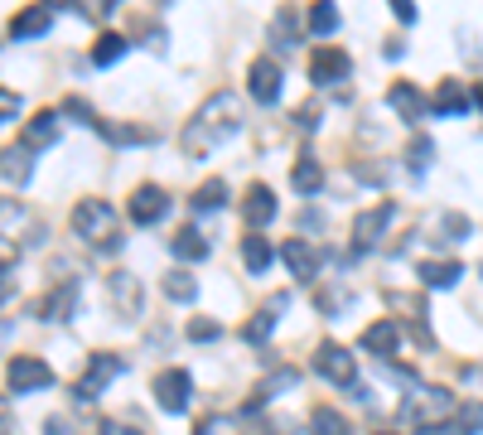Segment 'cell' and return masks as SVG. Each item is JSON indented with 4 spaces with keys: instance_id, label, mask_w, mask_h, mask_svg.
<instances>
[{
    "instance_id": "6da1fadb",
    "label": "cell",
    "mask_w": 483,
    "mask_h": 435,
    "mask_svg": "<svg viewBox=\"0 0 483 435\" xmlns=\"http://www.w3.org/2000/svg\"><path fill=\"white\" fill-rule=\"evenodd\" d=\"M237 97L232 92H213L204 107L194 111V121H189V131H184V150L189 156H208L218 140H227L237 131Z\"/></svg>"
},
{
    "instance_id": "7a4b0ae2",
    "label": "cell",
    "mask_w": 483,
    "mask_h": 435,
    "mask_svg": "<svg viewBox=\"0 0 483 435\" xmlns=\"http://www.w3.org/2000/svg\"><path fill=\"white\" fill-rule=\"evenodd\" d=\"M73 232L88 247H97V251H117L126 242V237H121V218H117V208H111L107 199H82L73 208Z\"/></svg>"
},
{
    "instance_id": "3957f363",
    "label": "cell",
    "mask_w": 483,
    "mask_h": 435,
    "mask_svg": "<svg viewBox=\"0 0 483 435\" xmlns=\"http://www.w3.org/2000/svg\"><path fill=\"white\" fill-rule=\"evenodd\" d=\"M44 387H53V373H49V363H44V358L15 354V358L5 363V392L24 397V392H44Z\"/></svg>"
},
{
    "instance_id": "277c9868",
    "label": "cell",
    "mask_w": 483,
    "mask_h": 435,
    "mask_svg": "<svg viewBox=\"0 0 483 435\" xmlns=\"http://www.w3.org/2000/svg\"><path fill=\"white\" fill-rule=\"evenodd\" d=\"M454 411V397L445 387H416L406 397V421H425V426H440Z\"/></svg>"
},
{
    "instance_id": "5b68a950",
    "label": "cell",
    "mask_w": 483,
    "mask_h": 435,
    "mask_svg": "<svg viewBox=\"0 0 483 435\" xmlns=\"http://www.w3.org/2000/svg\"><path fill=\"white\" fill-rule=\"evenodd\" d=\"M348 73H353V63H348L344 49H334V44L309 49V82H319V88H334V82H348Z\"/></svg>"
},
{
    "instance_id": "8992f818",
    "label": "cell",
    "mask_w": 483,
    "mask_h": 435,
    "mask_svg": "<svg viewBox=\"0 0 483 435\" xmlns=\"http://www.w3.org/2000/svg\"><path fill=\"white\" fill-rule=\"evenodd\" d=\"M189 392H194V377L184 373V368H165L160 377H155V402H160L169 416L189 411Z\"/></svg>"
},
{
    "instance_id": "52a82bcc",
    "label": "cell",
    "mask_w": 483,
    "mask_h": 435,
    "mask_svg": "<svg viewBox=\"0 0 483 435\" xmlns=\"http://www.w3.org/2000/svg\"><path fill=\"white\" fill-rule=\"evenodd\" d=\"M117 373H121V358H111V354H92L88 373H82L78 383H73V397H78V402H97V397H102V387H107Z\"/></svg>"
},
{
    "instance_id": "ba28073f",
    "label": "cell",
    "mask_w": 483,
    "mask_h": 435,
    "mask_svg": "<svg viewBox=\"0 0 483 435\" xmlns=\"http://www.w3.org/2000/svg\"><path fill=\"white\" fill-rule=\"evenodd\" d=\"M247 88H251V97H257L261 107H271L276 97H280V63L271 59V53L251 59V68H247Z\"/></svg>"
},
{
    "instance_id": "9c48e42d",
    "label": "cell",
    "mask_w": 483,
    "mask_h": 435,
    "mask_svg": "<svg viewBox=\"0 0 483 435\" xmlns=\"http://www.w3.org/2000/svg\"><path fill=\"white\" fill-rule=\"evenodd\" d=\"M315 373L329 377V383H338V387H353V383H358V377H353V354H348V348H338V344H319Z\"/></svg>"
},
{
    "instance_id": "30bf717a",
    "label": "cell",
    "mask_w": 483,
    "mask_h": 435,
    "mask_svg": "<svg viewBox=\"0 0 483 435\" xmlns=\"http://www.w3.org/2000/svg\"><path fill=\"white\" fill-rule=\"evenodd\" d=\"M169 213V194L160 184H140L131 194V222H140V228H155Z\"/></svg>"
},
{
    "instance_id": "8fae6325",
    "label": "cell",
    "mask_w": 483,
    "mask_h": 435,
    "mask_svg": "<svg viewBox=\"0 0 483 435\" xmlns=\"http://www.w3.org/2000/svg\"><path fill=\"white\" fill-rule=\"evenodd\" d=\"M387 222H392V203H373L367 213H358V218H353V247H358V251H373L377 237L387 232Z\"/></svg>"
},
{
    "instance_id": "7c38bea8",
    "label": "cell",
    "mask_w": 483,
    "mask_h": 435,
    "mask_svg": "<svg viewBox=\"0 0 483 435\" xmlns=\"http://www.w3.org/2000/svg\"><path fill=\"white\" fill-rule=\"evenodd\" d=\"M387 107H392L406 126L425 121V92L416 88V82H392V88H387Z\"/></svg>"
},
{
    "instance_id": "4fadbf2b",
    "label": "cell",
    "mask_w": 483,
    "mask_h": 435,
    "mask_svg": "<svg viewBox=\"0 0 483 435\" xmlns=\"http://www.w3.org/2000/svg\"><path fill=\"white\" fill-rule=\"evenodd\" d=\"M276 194H271V184H251L247 189V199H242V218H247V228L251 232H261L266 228V222H271L276 218Z\"/></svg>"
},
{
    "instance_id": "5bb4252c",
    "label": "cell",
    "mask_w": 483,
    "mask_h": 435,
    "mask_svg": "<svg viewBox=\"0 0 483 435\" xmlns=\"http://www.w3.org/2000/svg\"><path fill=\"white\" fill-rule=\"evenodd\" d=\"M107 296H111V305L121 310V319H140V280H136L131 271H111Z\"/></svg>"
},
{
    "instance_id": "9a60e30c",
    "label": "cell",
    "mask_w": 483,
    "mask_h": 435,
    "mask_svg": "<svg viewBox=\"0 0 483 435\" xmlns=\"http://www.w3.org/2000/svg\"><path fill=\"white\" fill-rule=\"evenodd\" d=\"M0 179H10V184H30L34 179V150L24 146V140L0 150Z\"/></svg>"
},
{
    "instance_id": "2e32d148",
    "label": "cell",
    "mask_w": 483,
    "mask_h": 435,
    "mask_svg": "<svg viewBox=\"0 0 483 435\" xmlns=\"http://www.w3.org/2000/svg\"><path fill=\"white\" fill-rule=\"evenodd\" d=\"M396 344H402V329H396L392 319H377V325H367V329H363V339H358L363 354H377L382 363L396 354Z\"/></svg>"
},
{
    "instance_id": "e0dca14e",
    "label": "cell",
    "mask_w": 483,
    "mask_h": 435,
    "mask_svg": "<svg viewBox=\"0 0 483 435\" xmlns=\"http://www.w3.org/2000/svg\"><path fill=\"white\" fill-rule=\"evenodd\" d=\"M280 257H286V266H290L295 280H315V276H319V251L309 247L305 237H290V242L280 247Z\"/></svg>"
},
{
    "instance_id": "ac0fdd59",
    "label": "cell",
    "mask_w": 483,
    "mask_h": 435,
    "mask_svg": "<svg viewBox=\"0 0 483 435\" xmlns=\"http://www.w3.org/2000/svg\"><path fill=\"white\" fill-rule=\"evenodd\" d=\"M271 261H276L271 237H261V232H247V237H242V266H247L251 276H266V271H271Z\"/></svg>"
},
{
    "instance_id": "d6986e66",
    "label": "cell",
    "mask_w": 483,
    "mask_h": 435,
    "mask_svg": "<svg viewBox=\"0 0 483 435\" xmlns=\"http://www.w3.org/2000/svg\"><path fill=\"white\" fill-rule=\"evenodd\" d=\"M49 24H53V10L30 5V10H20V15L10 20V39H39V34H49Z\"/></svg>"
},
{
    "instance_id": "ffe728a7",
    "label": "cell",
    "mask_w": 483,
    "mask_h": 435,
    "mask_svg": "<svg viewBox=\"0 0 483 435\" xmlns=\"http://www.w3.org/2000/svg\"><path fill=\"white\" fill-rule=\"evenodd\" d=\"M34 315H39V319H73V315H78V286L53 290L49 300H39V305H34Z\"/></svg>"
},
{
    "instance_id": "44dd1931",
    "label": "cell",
    "mask_w": 483,
    "mask_h": 435,
    "mask_svg": "<svg viewBox=\"0 0 483 435\" xmlns=\"http://www.w3.org/2000/svg\"><path fill=\"white\" fill-rule=\"evenodd\" d=\"M53 140H59V111H39V117L24 126V146L44 150V146H53Z\"/></svg>"
},
{
    "instance_id": "7402d4cb",
    "label": "cell",
    "mask_w": 483,
    "mask_h": 435,
    "mask_svg": "<svg viewBox=\"0 0 483 435\" xmlns=\"http://www.w3.org/2000/svg\"><path fill=\"white\" fill-rule=\"evenodd\" d=\"M459 276H464L459 261H421V286H431V290H445Z\"/></svg>"
},
{
    "instance_id": "603a6c76",
    "label": "cell",
    "mask_w": 483,
    "mask_h": 435,
    "mask_svg": "<svg viewBox=\"0 0 483 435\" xmlns=\"http://www.w3.org/2000/svg\"><path fill=\"white\" fill-rule=\"evenodd\" d=\"M169 251H175L179 261H204L208 257V242H204V232H198V228H179L175 242H169Z\"/></svg>"
},
{
    "instance_id": "cb8c5ba5",
    "label": "cell",
    "mask_w": 483,
    "mask_h": 435,
    "mask_svg": "<svg viewBox=\"0 0 483 435\" xmlns=\"http://www.w3.org/2000/svg\"><path fill=\"white\" fill-rule=\"evenodd\" d=\"M431 111H440V117H450V111H469L464 82H440V92L431 97Z\"/></svg>"
},
{
    "instance_id": "d4e9b609",
    "label": "cell",
    "mask_w": 483,
    "mask_h": 435,
    "mask_svg": "<svg viewBox=\"0 0 483 435\" xmlns=\"http://www.w3.org/2000/svg\"><path fill=\"white\" fill-rule=\"evenodd\" d=\"M286 300H290V296H276V300L266 305V310H261L257 319H251L247 329H242V339H247V344H266V334L276 329V315H271V310H286Z\"/></svg>"
},
{
    "instance_id": "484cf974",
    "label": "cell",
    "mask_w": 483,
    "mask_h": 435,
    "mask_svg": "<svg viewBox=\"0 0 483 435\" xmlns=\"http://www.w3.org/2000/svg\"><path fill=\"white\" fill-rule=\"evenodd\" d=\"M102 136L111 146H150V140H160V131H150V126H102Z\"/></svg>"
},
{
    "instance_id": "4316f807",
    "label": "cell",
    "mask_w": 483,
    "mask_h": 435,
    "mask_svg": "<svg viewBox=\"0 0 483 435\" xmlns=\"http://www.w3.org/2000/svg\"><path fill=\"white\" fill-rule=\"evenodd\" d=\"M271 44L280 53H290L295 44H300V30H295V10H276V20H271Z\"/></svg>"
},
{
    "instance_id": "83f0119b",
    "label": "cell",
    "mask_w": 483,
    "mask_h": 435,
    "mask_svg": "<svg viewBox=\"0 0 483 435\" xmlns=\"http://www.w3.org/2000/svg\"><path fill=\"white\" fill-rule=\"evenodd\" d=\"M290 179H295V189L309 199V194H319V184H324V165H319L315 156H300V165H295Z\"/></svg>"
},
{
    "instance_id": "f1b7e54d",
    "label": "cell",
    "mask_w": 483,
    "mask_h": 435,
    "mask_svg": "<svg viewBox=\"0 0 483 435\" xmlns=\"http://www.w3.org/2000/svg\"><path fill=\"white\" fill-rule=\"evenodd\" d=\"M309 435H348V421L334 406H315L309 411Z\"/></svg>"
},
{
    "instance_id": "f546056e",
    "label": "cell",
    "mask_w": 483,
    "mask_h": 435,
    "mask_svg": "<svg viewBox=\"0 0 483 435\" xmlns=\"http://www.w3.org/2000/svg\"><path fill=\"white\" fill-rule=\"evenodd\" d=\"M160 290H165V296H169V300H179V305H189V300L198 296V280H194L189 271H169V276L160 280Z\"/></svg>"
},
{
    "instance_id": "4dcf8cb0",
    "label": "cell",
    "mask_w": 483,
    "mask_h": 435,
    "mask_svg": "<svg viewBox=\"0 0 483 435\" xmlns=\"http://www.w3.org/2000/svg\"><path fill=\"white\" fill-rule=\"evenodd\" d=\"M126 49H131V44H126V34H102V39H97V49H92V63L97 68H111Z\"/></svg>"
},
{
    "instance_id": "1f68e13d",
    "label": "cell",
    "mask_w": 483,
    "mask_h": 435,
    "mask_svg": "<svg viewBox=\"0 0 483 435\" xmlns=\"http://www.w3.org/2000/svg\"><path fill=\"white\" fill-rule=\"evenodd\" d=\"M305 30H309V34H334V30H338V5H329V0L315 5V10L305 15Z\"/></svg>"
},
{
    "instance_id": "d6a6232c",
    "label": "cell",
    "mask_w": 483,
    "mask_h": 435,
    "mask_svg": "<svg viewBox=\"0 0 483 435\" xmlns=\"http://www.w3.org/2000/svg\"><path fill=\"white\" fill-rule=\"evenodd\" d=\"M223 199H227V184H223V179H208V184L194 189V208H198V213H213V208H223Z\"/></svg>"
},
{
    "instance_id": "836d02e7",
    "label": "cell",
    "mask_w": 483,
    "mask_h": 435,
    "mask_svg": "<svg viewBox=\"0 0 483 435\" xmlns=\"http://www.w3.org/2000/svg\"><path fill=\"white\" fill-rule=\"evenodd\" d=\"M431 156H435V146H431L425 136H416V140L406 146V165H411V170H425V165H431Z\"/></svg>"
},
{
    "instance_id": "e575fe53",
    "label": "cell",
    "mask_w": 483,
    "mask_h": 435,
    "mask_svg": "<svg viewBox=\"0 0 483 435\" xmlns=\"http://www.w3.org/2000/svg\"><path fill=\"white\" fill-rule=\"evenodd\" d=\"M218 334H223L218 319H189V339H198V344H213Z\"/></svg>"
},
{
    "instance_id": "d590c367",
    "label": "cell",
    "mask_w": 483,
    "mask_h": 435,
    "mask_svg": "<svg viewBox=\"0 0 483 435\" xmlns=\"http://www.w3.org/2000/svg\"><path fill=\"white\" fill-rule=\"evenodd\" d=\"M63 111H68V117H78L82 126H102V121H97V117H92V107H88V102H82V97H68V102H63Z\"/></svg>"
},
{
    "instance_id": "8d00e7d4",
    "label": "cell",
    "mask_w": 483,
    "mask_h": 435,
    "mask_svg": "<svg viewBox=\"0 0 483 435\" xmlns=\"http://www.w3.org/2000/svg\"><path fill=\"white\" fill-rule=\"evenodd\" d=\"M440 228L450 232V242H459V237H469V218L464 213H445V218H440Z\"/></svg>"
},
{
    "instance_id": "74e56055",
    "label": "cell",
    "mask_w": 483,
    "mask_h": 435,
    "mask_svg": "<svg viewBox=\"0 0 483 435\" xmlns=\"http://www.w3.org/2000/svg\"><path fill=\"white\" fill-rule=\"evenodd\" d=\"M295 126H300V131H315V126H319V107H300V111H295Z\"/></svg>"
},
{
    "instance_id": "f35d334b",
    "label": "cell",
    "mask_w": 483,
    "mask_h": 435,
    "mask_svg": "<svg viewBox=\"0 0 483 435\" xmlns=\"http://www.w3.org/2000/svg\"><path fill=\"white\" fill-rule=\"evenodd\" d=\"M223 430H227V421H223V416H208V421H204V426H198L194 435H223Z\"/></svg>"
},
{
    "instance_id": "ab89813d",
    "label": "cell",
    "mask_w": 483,
    "mask_h": 435,
    "mask_svg": "<svg viewBox=\"0 0 483 435\" xmlns=\"http://www.w3.org/2000/svg\"><path fill=\"white\" fill-rule=\"evenodd\" d=\"M392 10H396V20H402V24L416 20V5H411V0H392Z\"/></svg>"
},
{
    "instance_id": "60d3db41",
    "label": "cell",
    "mask_w": 483,
    "mask_h": 435,
    "mask_svg": "<svg viewBox=\"0 0 483 435\" xmlns=\"http://www.w3.org/2000/svg\"><path fill=\"white\" fill-rule=\"evenodd\" d=\"M102 435H146V430H136V426H121V421H107Z\"/></svg>"
},
{
    "instance_id": "b9f144b4",
    "label": "cell",
    "mask_w": 483,
    "mask_h": 435,
    "mask_svg": "<svg viewBox=\"0 0 483 435\" xmlns=\"http://www.w3.org/2000/svg\"><path fill=\"white\" fill-rule=\"evenodd\" d=\"M44 435H68V426H63V416H53L49 426H44Z\"/></svg>"
},
{
    "instance_id": "7bdbcfd3",
    "label": "cell",
    "mask_w": 483,
    "mask_h": 435,
    "mask_svg": "<svg viewBox=\"0 0 483 435\" xmlns=\"http://www.w3.org/2000/svg\"><path fill=\"white\" fill-rule=\"evenodd\" d=\"M10 290H15V280H10V276H0V300H5Z\"/></svg>"
},
{
    "instance_id": "ee69618b",
    "label": "cell",
    "mask_w": 483,
    "mask_h": 435,
    "mask_svg": "<svg viewBox=\"0 0 483 435\" xmlns=\"http://www.w3.org/2000/svg\"><path fill=\"white\" fill-rule=\"evenodd\" d=\"M474 102L483 107V82H474Z\"/></svg>"
},
{
    "instance_id": "f6af8a7d",
    "label": "cell",
    "mask_w": 483,
    "mask_h": 435,
    "mask_svg": "<svg viewBox=\"0 0 483 435\" xmlns=\"http://www.w3.org/2000/svg\"><path fill=\"white\" fill-rule=\"evenodd\" d=\"M387 435H392V430H387Z\"/></svg>"
}]
</instances>
